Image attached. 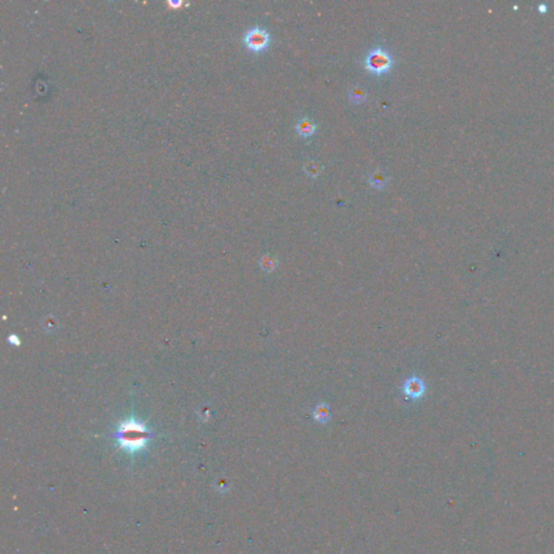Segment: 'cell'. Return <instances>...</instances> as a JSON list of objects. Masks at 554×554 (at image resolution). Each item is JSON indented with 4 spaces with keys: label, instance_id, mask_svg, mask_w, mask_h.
<instances>
[{
    "label": "cell",
    "instance_id": "9",
    "mask_svg": "<svg viewBox=\"0 0 554 554\" xmlns=\"http://www.w3.org/2000/svg\"><path fill=\"white\" fill-rule=\"evenodd\" d=\"M260 266L264 272L272 273L278 266V260L275 255L265 254L260 260Z\"/></svg>",
    "mask_w": 554,
    "mask_h": 554
},
{
    "label": "cell",
    "instance_id": "8",
    "mask_svg": "<svg viewBox=\"0 0 554 554\" xmlns=\"http://www.w3.org/2000/svg\"><path fill=\"white\" fill-rule=\"evenodd\" d=\"M330 408L327 404L320 403L314 408L313 417L319 423H326L330 419Z\"/></svg>",
    "mask_w": 554,
    "mask_h": 554
},
{
    "label": "cell",
    "instance_id": "1",
    "mask_svg": "<svg viewBox=\"0 0 554 554\" xmlns=\"http://www.w3.org/2000/svg\"><path fill=\"white\" fill-rule=\"evenodd\" d=\"M151 434L145 425L135 418L122 421L114 434L119 447L128 453L133 454L147 447Z\"/></svg>",
    "mask_w": 554,
    "mask_h": 554
},
{
    "label": "cell",
    "instance_id": "3",
    "mask_svg": "<svg viewBox=\"0 0 554 554\" xmlns=\"http://www.w3.org/2000/svg\"><path fill=\"white\" fill-rule=\"evenodd\" d=\"M270 34L259 26L252 27L244 36L245 46L254 53L265 50L270 45Z\"/></svg>",
    "mask_w": 554,
    "mask_h": 554
},
{
    "label": "cell",
    "instance_id": "5",
    "mask_svg": "<svg viewBox=\"0 0 554 554\" xmlns=\"http://www.w3.org/2000/svg\"><path fill=\"white\" fill-rule=\"evenodd\" d=\"M316 128H317L316 124L313 122L308 117L300 118L296 125V130L302 138L312 137L315 133V131H316Z\"/></svg>",
    "mask_w": 554,
    "mask_h": 554
},
{
    "label": "cell",
    "instance_id": "7",
    "mask_svg": "<svg viewBox=\"0 0 554 554\" xmlns=\"http://www.w3.org/2000/svg\"><path fill=\"white\" fill-rule=\"evenodd\" d=\"M349 99L353 104L360 105L367 100V92L361 86H353L349 91Z\"/></svg>",
    "mask_w": 554,
    "mask_h": 554
},
{
    "label": "cell",
    "instance_id": "4",
    "mask_svg": "<svg viewBox=\"0 0 554 554\" xmlns=\"http://www.w3.org/2000/svg\"><path fill=\"white\" fill-rule=\"evenodd\" d=\"M403 392L408 398L412 400L420 399L425 392V386L421 379L418 377H410L404 382Z\"/></svg>",
    "mask_w": 554,
    "mask_h": 554
},
{
    "label": "cell",
    "instance_id": "6",
    "mask_svg": "<svg viewBox=\"0 0 554 554\" xmlns=\"http://www.w3.org/2000/svg\"><path fill=\"white\" fill-rule=\"evenodd\" d=\"M388 181H389V177L386 172H383L381 170H376L372 173H370L369 179H368V182L370 184L371 188H374L375 190H379V191H382L386 189V186L388 184Z\"/></svg>",
    "mask_w": 554,
    "mask_h": 554
},
{
    "label": "cell",
    "instance_id": "10",
    "mask_svg": "<svg viewBox=\"0 0 554 554\" xmlns=\"http://www.w3.org/2000/svg\"><path fill=\"white\" fill-rule=\"evenodd\" d=\"M323 169H324V166L320 164L319 161L314 160V159L307 160L304 164V171H305L307 176L311 177V178L318 177L319 174L322 173Z\"/></svg>",
    "mask_w": 554,
    "mask_h": 554
},
{
    "label": "cell",
    "instance_id": "2",
    "mask_svg": "<svg viewBox=\"0 0 554 554\" xmlns=\"http://www.w3.org/2000/svg\"><path fill=\"white\" fill-rule=\"evenodd\" d=\"M393 64L394 61L392 55L387 50L379 48V47L369 50L364 61V65L367 71L377 76L389 73Z\"/></svg>",
    "mask_w": 554,
    "mask_h": 554
},
{
    "label": "cell",
    "instance_id": "11",
    "mask_svg": "<svg viewBox=\"0 0 554 554\" xmlns=\"http://www.w3.org/2000/svg\"><path fill=\"white\" fill-rule=\"evenodd\" d=\"M539 10H540V11H546V10H547V5H545V4L540 5V7H539Z\"/></svg>",
    "mask_w": 554,
    "mask_h": 554
}]
</instances>
